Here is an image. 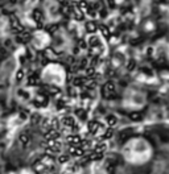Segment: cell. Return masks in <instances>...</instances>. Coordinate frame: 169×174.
<instances>
[{
  "label": "cell",
  "mask_w": 169,
  "mask_h": 174,
  "mask_svg": "<svg viewBox=\"0 0 169 174\" xmlns=\"http://www.w3.org/2000/svg\"><path fill=\"white\" fill-rule=\"evenodd\" d=\"M53 42L57 51H66L70 48V38L65 32H58V34H56V37H54Z\"/></svg>",
  "instance_id": "5"
},
{
  "label": "cell",
  "mask_w": 169,
  "mask_h": 174,
  "mask_svg": "<svg viewBox=\"0 0 169 174\" xmlns=\"http://www.w3.org/2000/svg\"><path fill=\"white\" fill-rule=\"evenodd\" d=\"M42 11L45 15L46 20L49 21H57L61 17V12H60V4H58L57 0H44L42 3Z\"/></svg>",
  "instance_id": "4"
},
{
  "label": "cell",
  "mask_w": 169,
  "mask_h": 174,
  "mask_svg": "<svg viewBox=\"0 0 169 174\" xmlns=\"http://www.w3.org/2000/svg\"><path fill=\"white\" fill-rule=\"evenodd\" d=\"M90 2H94V0H90Z\"/></svg>",
  "instance_id": "8"
},
{
  "label": "cell",
  "mask_w": 169,
  "mask_h": 174,
  "mask_svg": "<svg viewBox=\"0 0 169 174\" xmlns=\"http://www.w3.org/2000/svg\"><path fill=\"white\" fill-rule=\"evenodd\" d=\"M147 91L139 86H128L123 91L122 107L128 112H139L147 106Z\"/></svg>",
  "instance_id": "2"
},
{
  "label": "cell",
  "mask_w": 169,
  "mask_h": 174,
  "mask_svg": "<svg viewBox=\"0 0 169 174\" xmlns=\"http://www.w3.org/2000/svg\"><path fill=\"white\" fill-rule=\"evenodd\" d=\"M122 157L131 166H144L153 158V147L146 137L135 136L128 138L122 147Z\"/></svg>",
  "instance_id": "1"
},
{
  "label": "cell",
  "mask_w": 169,
  "mask_h": 174,
  "mask_svg": "<svg viewBox=\"0 0 169 174\" xmlns=\"http://www.w3.org/2000/svg\"><path fill=\"white\" fill-rule=\"evenodd\" d=\"M20 141H23V142H24V144H27V142H28V137H27V136H25V135H24V136H23V137H20Z\"/></svg>",
  "instance_id": "7"
},
{
  "label": "cell",
  "mask_w": 169,
  "mask_h": 174,
  "mask_svg": "<svg viewBox=\"0 0 169 174\" xmlns=\"http://www.w3.org/2000/svg\"><path fill=\"white\" fill-rule=\"evenodd\" d=\"M42 79L46 83L54 86H62L65 82V70L61 67L60 65L52 64L49 66H46L42 71Z\"/></svg>",
  "instance_id": "3"
},
{
  "label": "cell",
  "mask_w": 169,
  "mask_h": 174,
  "mask_svg": "<svg viewBox=\"0 0 169 174\" xmlns=\"http://www.w3.org/2000/svg\"><path fill=\"white\" fill-rule=\"evenodd\" d=\"M69 158H70V157H69L67 154H61L60 158H58V162H60V163H67Z\"/></svg>",
  "instance_id": "6"
}]
</instances>
